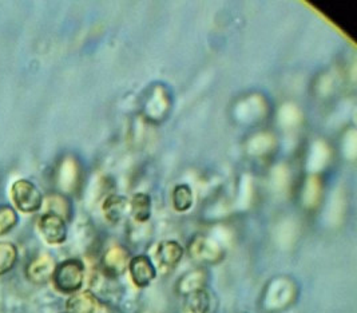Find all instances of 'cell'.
Wrapping results in <instances>:
<instances>
[{"mask_svg":"<svg viewBox=\"0 0 357 313\" xmlns=\"http://www.w3.org/2000/svg\"><path fill=\"white\" fill-rule=\"evenodd\" d=\"M100 301L91 291H79L66 301L67 313H98Z\"/></svg>","mask_w":357,"mask_h":313,"instance_id":"9","label":"cell"},{"mask_svg":"<svg viewBox=\"0 0 357 313\" xmlns=\"http://www.w3.org/2000/svg\"><path fill=\"white\" fill-rule=\"evenodd\" d=\"M183 247L176 240H166L155 249L157 266L163 273H170L178 266L183 257Z\"/></svg>","mask_w":357,"mask_h":313,"instance_id":"6","label":"cell"},{"mask_svg":"<svg viewBox=\"0 0 357 313\" xmlns=\"http://www.w3.org/2000/svg\"><path fill=\"white\" fill-rule=\"evenodd\" d=\"M131 281L138 288H147L157 279V266L146 254H139L130 259L128 266Z\"/></svg>","mask_w":357,"mask_h":313,"instance_id":"5","label":"cell"},{"mask_svg":"<svg viewBox=\"0 0 357 313\" xmlns=\"http://www.w3.org/2000/svg\"><path fill=\"white\" fill-rule=\"evenodd\" d=\"M130 263V253L125 247L115 245L106 250V253L102 257L100 269L112 276V277H119L125 273Z\"/></svg>","mask_w":357,"mask_h":313,"instance_id":"7","label":"cell"},{"mask_svg":"<svg viewBox=\"0 0 357 313\" xmlns=\"http://www.w3.org/2000/svg\"><path fill=\"white\" fill-rule=\"evenodd\" d=\"M188 253L192 260L201 264H217L224 259V249L205 234H195L188 244Z\"/></svg>","mask_w":357,"mask_h":313,"instance_id":"3","label":"cell"},{"mask_svg":"<svg viewBox=\"0 0 357 313\" xmlns=\"http://www.w3.org/2000/svg\"><path fill=\"white\" fill-rule=\"evenodd\" d=\"M186 313H214V300L209 289L201 288L185 296Z\"/></svg>","mask_w":357,"mask_h":313,"instance_id":"10","label":"cell"},{"mask_svg":"<svg viewBox=\"0 0 357 313\" xmlns=\"http://www.w3.org/2000/svg\"><path fill=\"white\" fill-rule=\"evenodd\" d=\"M38 229L49 245H62L67 240V222L59 215L43 213L38 221Z\"/></svg>","mask_w":357,"mask_h":313,"instance_id":"4","label":"cell"},{"mask_svg":"<svg viewBox=\"0 0 357 313\" xmlns=\"http://www.w3.org/2000/svg\"><path fill=\"white\" fill-rule=\"evenodd\" d=\"M55 266V259L49 253H42L29 263L26 268V276L30 282L36 285H43L52 279Z\"/></svg>","mask_w":357,"mask_h":313,"instance_id":"8","label":"cell"},{"mask_svg":"<svg viewBox=\"0 0 357 313\" xmlns=\"http://www.w3.org/2000/svg\"><path fill=\"white\" fill-rule=\"evenodd\" d=\"M129 209L137 222H147L151 217V198L146 193H135L129 202Z\"/></svg>","mask_w":357,"mask_h":313,"instance_id":"12","label":"cell"},{"mask_svg":"<svg viewBox=\"0 0 357 313\" xmlns=\"http://www.w3.org/2000/svg\"><path fill=\"white\" fill-rule=\"evenodd\" d=\"M11 199L19 212L31 215L42 209L45 197L33 182L17 180L11 186Z\"/></svg>","mask_w":357,"mask_h":313,"instance_id":"2","label":"cell"},{"mask_svg":"<svg viewBox=\"0 0 357 313\" xmlns=\"http://www.w3.org/2000/svg\"><path fill=\"white\" fill-rule=\"evenodd\" d=\"M66 313H67V312H66Z\"/></svg>","mask_w":357,"mask_h":313,"instance_id":"18","label":"cell"},{"mask_svg":"<svg viewBox=\"0 0 357 313\" xmlns=\"http://www.w3.org/2000/svg\"><path fill=\"white\" fill-rule=\"evenodd\" d=\"M19 252L15 244L0 241V276L7 275L17 265Z\"/></svg>","mask_w":357,"mask_h":313,"instance_id":"16","label":"cell"},{"mask_svg":"<svg viewBox=\"0 0 357 313\" xmlns=\"http://www.w3.org/2000/svg\"><path fill=\"white\" fill-rule=\"evenodd\" d=\"M19 222V215L14 206L0 205V237L14 231Z\"/></svg>","mask_w":357,"mask_h":313,"instance_id":"17","label":"cell"},{"mask_svg":"<svg viewBox=\"0 0 357 313\" xmlns=\"http://www.w3.org/2000/svg\"><path fill=\"white\" fill-rule=\"evenodd\" d=\"M86 277V266L79 259H67L56 264L51 282L61 295H74L79 292Z\"/></svg>","mask_w":357,"mask_h":313,"instance_id":"1","label":"cell"},{"mask_svg":"<svg viewBox=\"0 0 357 313\" xmlns=\"http://www.w3.org/2000/svg\"><path fill=\"white\" fill-rule=\"evenodd\" d=\"M42 208L46 209L45 213L59 215L66 221L70 220V217H71V204L65 196H61V194L47 196L43 201Z\"/></svg>","mask_w":357,"mask_h":313,"instance_id":"15","label":"cell"},{"mask_svg":"<svg viewBox=\"0 0 357 313\" xmlns=\"http://www.w3.org/2000/svg\"><path fill=\"white\" fill-rule=\"evenodd\" d=\"M206 281H208V276L204 270H192L190 273L182 276V279L178 281L177 291L181 295L186 296L197 289L205 288Z\"/></svg>","mask_w":357,"mask_h":313,"instance_id":"13","label":"cell"},{"mask_svg":"<svg viewBox=\"0 0 357 313\" xmlns=\"http://www.w3.org/2000/svg\"><path fill=\"white\" fill-rule=\"evenodd\" d=\"M129 211V199L125 196L113 194L103 201L102 212L106 220L112 224L121 222Z\"/></svg>","mask_w":357,"mask_h":313,"instance_id":"11","label":"cell"},{"mask_svg":"<svg viewBox=\"0 0 357 313\" xmlns=\"http://www.w3.org/2000/svg\"><path fill=\"white\" fill-rule=\"evenodd\" d=\"M172 201H173V208L179 213L190 211L195 202L192 188L186 183H179L173 190Z\"/></svg>","mask_w":357,"mask_h":313,"instance_id":"14","label":"cell"}]
</instances>
